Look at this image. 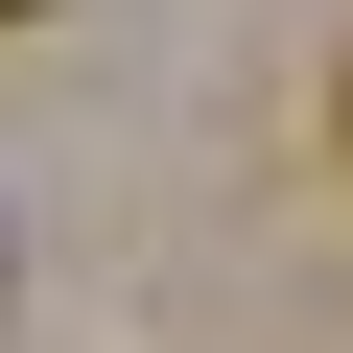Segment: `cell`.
I'll return each instance as SVG.
<instances>
[{"instance_id": "6da1fadb", "label": "cell", "mask_w": 353, "mask_h": 353, "mask_svg": "<svg viewBox=\"0 0 353 353\" xmlns=\"http://www.w3.org/2000/svg\"><path fill=\"white\" fill-rule=\"evenodd\" d=\"M0 24H48V0H0Z\"/></svg>"}]
</instances>
